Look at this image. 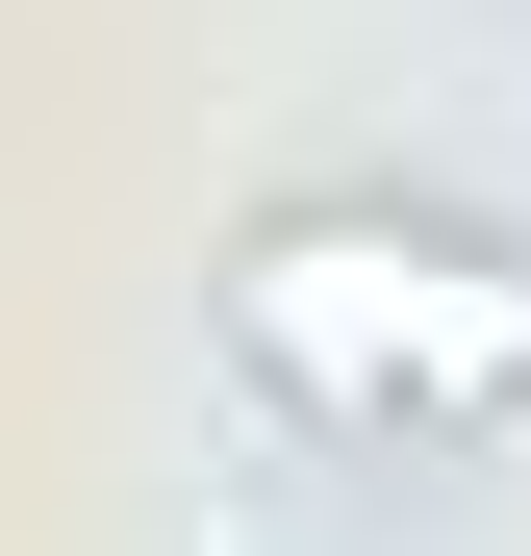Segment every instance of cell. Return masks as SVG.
Returning <instances> with one entry per match:
<instances>
[{
	"label": "cell",
	"instance_id": "obj_1",
	"mask_svg": "<svg viewBox=\"0 0 531 556\" xmlns=\"http://www.w3.org/2000/svg\"><path fill=\"white\" fill-rule=\"evenodd\" d=\"M228 354H253L279 430L430 481V455L531 430V253L456 228V203H405V177H304V203L228 228Z\"/></svg>",
	"mask_w": 531,
	"mask_h": 556
}]
</instances>
